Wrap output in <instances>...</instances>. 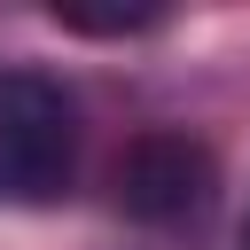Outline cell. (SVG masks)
Instances as JSON below:
<instances>
[{"mask_svg":"<svg viewBox=\"0 0 250 250\" xmlns=\"http://www.w3.org/2000/svg\"><path fill=\"white\" fill-rule=\"evenodd\" d=\"M78 172V109L55 78L8 70L0 78V203L31 211L55 203Z\"/></svg>","mask_w":250,"mask_h":250,"instance_id":"obj_1","label":"cell"},{"mask_svg":"<svg viewBox=\"0 0 250 250\" xmlns=\"http://www.w3.org/2000/svg\"><path fill=\"white\" fill-rule=\"evenodd\" d=\"M219 172H211V148L188 141V133H141L117 164V203L148 227H180L211 203Z\"/></svg>","mask_w":250,"mask_h":250,"instance_id":"obj_2","label":"cell"},{"mask_svg":"<svg viewBox=\"0 0 250 250\" xmlns=\"http://www.w3.org/2000/svg\"><path fill=\"white\" fill-rule=\"evenodd\" d=\"M55 16H62L70 31H109V39H117V31H156V23H164V8H55Z\"/></svg>","mask_w":250,"mask_h":250,"instance_id":"obj_3","label":"cell"},{"mask_svg":"<svg viewBox=\"0 0 250 250\" xmlns=\"http://www.w3.org/2000/svg\"><path fill=\"white\" fill-rule=\"evenodd\" d=\"M242 250H250V219H242Z\"/></svg>","mask_w":250,"mask_h":250,"instance_id":"obj_4","label":"cell"}]
</instances>
